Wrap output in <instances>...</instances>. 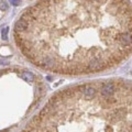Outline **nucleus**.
Here are the masks:
<instances>
[{
    "mask_svg": "<svg viewBox=\"0 0 132 132\" xmlns=\"http://www.w3.org/2000/svg\"><path fill=\"white\" fill-rule=\"evenodd\" d=\"M14 38L36 66L64 75L111 69L132 53L128 0H41L17 21Z\"/></svg>",
    "mask_w": 132,
    "mask_h": 132,
    "instance_id": "1",
    "label": "nucleus"
},
{
    "mask_svg": "<svg viewBox=\"0 0 132 132\" xmlns=\"http://www.w3.org/2000/svg\"><path fill=\"white\" fill-rule=\"evenodd\" d=\"M21 132H132V80L98 79L64 88Z\"/></svg>",
    "mask_w": 132,
    "mask_h": 132,
    "instance_id": "2",
    "label": "nucleus"
},
{
    "mask_svg": "<svg viewBox=\"0 0 132 132\" xmlns=\"http://www.w3.org/2000/svg\"><path fill=\"white\" fill-rule=\"evenodd\" d=\"M21 78L26 83H31L34 80V75L31 72H22L21 73Z\"/></svg>",
    "mask_w": 132,
    "mask_h": 132,
    "instance_id": "3",
    "label": "nucleus"
},
{
    "mask_svg": "<svg viewBox=\"0 0 132 132\" xmlns=\"http://www.w3.org/2000/svg\"><path fill=\"white\" fill-rule=\"evenodd\" d=\"M8 31H9V28L7 26V28H5L2 30V32H1V38H2V40H5V41L8 40Z\"/></svg>",
    "mask_w": 132,
    "mask_h": 132,
    "instance_id": "4",
    "label": "nucleus"
},
{
    "mask_svg": "<svg viewBox=\"0 0 132 132\" xmlns=\"http://www.w3.org/2000/svg\"><path fill=\"white\" fill-rule=\"evenodd\" d=\"M0 9H1L2 11L8 10V5H7L5 1H0Z\"/></svg>",
    "mask_w": 132,
    "mask_h": 132,
    "instance_id": "5",
    "label": "nucleus"
},
{
    "mask_svg": "<svg viewBox=\"0 0 132 132\" xmlns=\"http://www.w3.org/2000/svg\"><path fill=\"white\" fill-rule=\"evenodd\" d=\"M9 2L13 6H20L21 5V0H9Z\"/></svg>",
    "mask_w": 132,
    "mask_h": 132,
    "instance_id": "6",
    "label": "nucleus"
}]
</instances>
